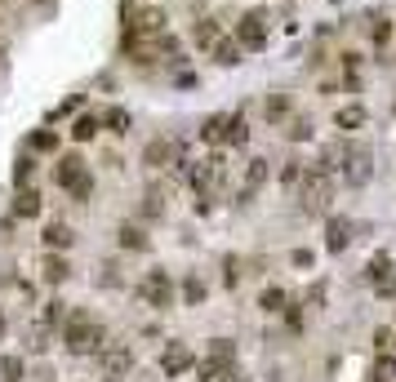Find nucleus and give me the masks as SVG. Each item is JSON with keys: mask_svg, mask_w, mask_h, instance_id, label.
Instances as JSON below:
<instances>
[{"mask_svg": "<svg viewBox=\"0 0 396 382\" xmlns=\"http://www.w3.org/2000/svg\"><path fill=\"white\" fill-rule=\"evenodd\" d=\"M103 342H107V329L98 325L89 311H72L67 320H62V347H67L72 356H94Z\"/></svg>", "mask_w": 396, "mask_h": 382, "instance_id": "obj_1", "label": "nucleus"}, {"mask_svg": "<svg viewBox=\"0 0 396 382\" xmlns=\"http://www.w3.org/2000/svg\"><path fill=\"white\" fill-rule=\"evenodd\" d=\"M236 40H241L245 54H250V49H268V13H263V9H245L241 23H236Z\"/></svg>", "mask_w": 396, "mask_h": 382, "instance_id": "obj_2", "label": "nucleus"}, {"mask_svg": "<svg viewBox=\"0 0 396 382\" xmlns=\"http://www.w3.org/2000/svg\"><path fill=\"white\" fill-rule=\"evenodd\" d=\"M143 298L152 303L156 311H170L174 307V280L165 276V267H152L147 271V280H143Z\"/></svg>", "mask_w": 396, "mask_h": 382, "instance_id": "obj_3", "label": "nucleus"}, {"mask_svg": "<svg viewBox=\"0 0 396 382\" xmlns=\"http://www.w3.org/2000/svg\"><path fill=\"white\" fill-rule=\"evenodd\" d=\"M98 360H103V369H107V378H125L129 369H134V352H129V342H103V347H98V352H94Z\"/></svg>", "mask_w": 396, "mask_h": 382, "instance_id": "obj_4", "label": "nucleus"}, {"mask_svg": "<svg viewBox=\"0 0 396 382\" xmlns=\"http://www.w3.org/2000/svg\"><path fill=\"white\" fill-rule=\"evenodd\" d=\"M303 201H307V209H321V205H329V178H325V169H303Z\"/></svg>", "mask_w": 396, "mask_h": 382, "instance_id": "obj_5", "label": "nucleus"}, {"mask_svg": "<svg viewBox=\"0 0 396 382\" xmlns=\"http://www.w3.org/2000/svg\"><path fill=\"white\" fill-rule=\"evenodd\" d=\"M290 116H294V98L285 89H272L263 98V120L268 125H290Z\"/></svg>", "mask_w": 396, "mask_h": 382, "instance_id": "obj_6", "label": "nucleus"}, {"mask_svg": "<svg viewBox=\"0 0 396 382\" xmlns=\"http://www.w3.org/2000/svg\"><path fill=\"white\" fill-rule=\"evenodd\" d=\"M143 164L147 169H170V164H178V147L170 138H152L143 147Z\"/></svg>", "mask_w": 396, "mask_h": 382, "instance_id": "obj_7", "label": "nucleus"}, {"mask_svg": "<svg viewBox=\"0 0 396 382\" xmlns=\"http://www.w3.org/2000/svg\"><path fill=\"white\" fill-rule=\"evenodd\" d=\"M192 369V352L183 342H165V352H160V373H170V378H178V373H187Z\"/></svg>", "mask_w": 396, "mask_h": 382, "instance_id": "obj_8", "label": "nucleus"}, {"mask_svg": "<svg viewBox=\"0 0 396 382\" xmlns=\"http://www.w3.org/2000/svg\"><path fill=\"white\" fill-rule=\"evenodd\" d=\"M241 58H245V49H241L236 36H219V40H214V49H209V62H214V67H236Z\"/></svg>", "mask_w": 396, "mask_h": 382, "instance_id": "obj_9", "label": "nucleus"}, {"mask_svg": "<svg viewBox=\"0 0 396 382\" xmlns=\"http://www.w3.org/2000/svg\"><path fill=\"white\" fill-rule=\"evenodd\" d=\"M40 245L49 249V254H67V249L76 245V231H72L67 223H49V227L40 231Z\"/></svg>", "mask_w": 396, "mask_h": 382, "instance_id": "obj_10", "label": "nucleus"}, {"mask_svg": "<svg viewBox=\"0 0 396 382\" xmlns=\"http://www.w3.org/2000/svg\"><path fill=\"white\" fill-rule=\"evenodd\" d=\"M365 120H370L365 103H343V107L334 111V129H343V134H356V129H365Z\"/></svg>", "mask_w": 396, "mask_h": 382, "instance_id": "obj_11", "label": "nucleus"}, {"mask_svg": "<svg viewBox=\"0 0 396 382\" xmlns=\"http://www.w3.org/2000/svg\"><path fill=\"white\" fill-rule=\"evenodd\" d=\"M40 280H49V285H67V280H72V262L62 258V254H45V262H40Z\"/></svg>", "mask_w": 396, "mask_h": 382, "instance_id": "obj_12", "label": "nucleus"}, {"mask_svg": "<svg viewBox=\"0 0 396 382\" xmlns=\"http://www.w3.org/2000/svg\"><path fill=\"white\" fill-rule=\"evenodd\" d=\"M116 240H121L125 254H147V245H152V236H147L138 223H125V227L116 231Z\"/></svg>", "mask_w": 396, "mask_h": 382, "instance_id": "obj_13", "label": "nucleus"}, {"mask_svg": "<svg viewBox=\"0 0 396 382\" xmlns=\"http://www.w3.org/2000/svg\"><path fill=\"white\" fill-rule=\"evenodd\" d=\"M196 373H201V382H236V364H223V360L205 356L196 364Z\"/></svg>", "mask_w": 396, "mask_h": 382, "instance_id": "obj_14", "label": "nucleus"}, {"mask_svg": "<svg viewBox=\"0 0 396 382\" xmlns=\"http://www.w3.org/2000/svg\"><path fill=\"white\" fill-rule=\"evenodd\" d=\"M40 205H45V196L36 187H23L13 196V218H40Z\"/></svg>", "mask_w": 396, "mask_h": 382, "instance_id": "obj_15", "label": "nucleus"}, {"mask_svg": "<svg viewBox=\"0 0 396 382\" xmlns=\"http://www.w3.org/2000/svg\"><path fill=\"white\" fill-rule=\"evenodd\" d=\"M348 245H352V223H348V218H329V240H325V249H329V254H343Z\"/></svg>", "mask_w": 396, "mask_h": 382, "instance_id": "obj_16", "label": "nucleus"}, {"mask_svg": "<svg viewBox=\"0 0 396 382\" xmlns=\"http://www.w3.org/2000/svg\"><path fill=\"white\" fill-rule=\"evenodd\" d=\"M58 134H54V129H36V134H31L27 138V152H40V156H58Z\"/></svg>", "mask_w": 396, "mask_h": 382, "instance_id": "obj_17", "label": "nucleus"}, {"mask_svg": "<svg viewBox=\"0 0 396 382\" xmlns=\"http://www.w3.org/2000/svg\"><path fill=\"white\" fill-rule=\"evenodd\" d=\"M201 142H227V116H205L201 120Z\"/></svg>", "mask_w": 396, "mask_h": 382, "instance_id": "obj_18", "label": "nucleus"}, {"mask_svg": "<svg viewBox=\"0 0 396 382\" xmlns=\"http://www.w3.org/2000/svg\"><path fill=\"white\" fill-rule=\"evenodd\" d=\"M80 169H85V160H80V156H58V169H54V182H58L62 191H67V182H72V178H76Z\"/></svg>", "mask_w": 396, "mask_h": 382, "instance_id": "obj_19", "label": "nucleus"}, {"mask_svg": "<svg viewBox=\"0 0 396 382\" xmlns=\"http://www.w3.org/2000/svg\"><path fill=\"white\" fill-rule=\"evenodd\" d=\"M98 125H103V129H111V134H129V125H134V120H129V111L125 107H107V116H103V120H98Z\"/></svg>", "mask_w": 396, "mask_h": 382, "instance_id": "obj_20", "label": "nucleus"}, {"mask_svg": "<svg viewBox=\"0 0 396 382\" xmlns=\"http://www.w3.org/2000/svg\"><path fill=\"white\" fill-rule=\"evenodd\" d=\"M67 196H72V201H80V205H85L89 196H94V174H89V169H80V174L67 182Z\"/></svg>", "mask_w": 396, "mask_h": 382, "instance_id": "obj_21", "label": "nucleus"}, {"mask_svg": "<svg viewBox=\"0 0 396 382\" xmlns=\"http://www.w3.org/2000/svg\"><path fill=\"white\" fill-rule=\"evenodd\" d=\"M219 36H223V31H219V23H214V18H201V23L192 27V40L201 45V49H214V40H219Z\"/></svg>", "mask_w": 396, "mask_h": 382, "instance_id": "obj_22", "label": "nucleus"}, {"mask_svg": "<svg viewBox=\"0 0 396 382\" xmlns=\"http://www.w3.org/2000/svg\"><path fill=\"white\" fill-rule=\"evenodd\" d=\"M250 142V125L245 116H227V147H245Z\"/></svg>", "mask_w": 396, "mask_h": 382, "instance_id": "obj_23", "label": "nucleus"}, {"mask_svg": "<svg viewBox=\"0 0 396 382\" xmlns=\"http://www.w3.org/2000/svg\"><path fill=\"white\" fill-rule=\"evenodd\" d=\"M263 182H268V160L254 156V160H250V169H245V191H258Z\"/></svg>", "mask_w": 396, "mask_h": 382, "instance_id": "obj_24", "label": "nucleus"}, {"mask_svg": "<svg viewBox=\"0 0 396 382\" xmlns=\"http://www.w3.org/2000/svg\"><path fill=\"white\" fill-rule=\"evenodd\" d=\"M285 303H290V293L280 289V285H268V289H263V298H258L263 311H285Z\"/></svg>", "mask_w": 396, "mask_h": 382, "instance_id": "obj_25", "label": "nucleus"}, {"mask_svg": "<svg viewBox=\"0 0 396 382\" xmlns=\"http://www.w3.org/2000/svg\"><path fill=\"white\" fill-rule=\"evenodd\" d=\"M98 129H103V125H98L94 116H80V120H72V138H76V142H94Z\"/></svg>", "mask_w": 396, "mask_h": 382, "instance_id": "obj_26", "label": "nucleus"}, {"mask_svg": "<svg viewBox=\"0 0 396 382\" xmlns=\"http://www.w3.org/2000/svg\"><path fill=\"white\" fill-rule=\"evenodd\" d=\"M392 267H396L392 254H374L370 267H365V280H370V285H378V280H383V271H392Z\"/></svg>", "mask_w": 396, "mask_h": 382, "instance_id": "obj_27", "label": "nucleus"}, {"mask_svg": "<svg viewBox=\"0 0 396 382\" xmlns=\"http://www.w3.org/2000/svg\"><path fill=\"white\" fill-rule=\"evenodd\" d=\"M205 293H209V289H205V280H196V276H187V280H183V303L201 307V303H205Z\"/></svg>", "mask_w": 396, "mask_h": 382, "instance_id": "obj_28", "label": "nucleus"}, {"mask_svg": "<svg viewBox=\"0 0 396 382\" xmlns=\"http://www.w3.org/2000/svg\"><path fill=\"white\" fill-rule=\"evenodd\" d=\"M209 356L223 360V364H236V347H232V338H214V342H209Z\"/></svg>", "mask_w": 396, "mask_h": 382, "instance_id": "obj_29", "label": "nucleus"}, {"mask_svg": "<svg viewBox=\"0 0 396 382\" xmlns=\"http://www.w3.org/2000/svg\"><path fill=\"white\" fill-rule=\"evenodd\" d=\"M0 378H5V382H23V356H0Z\"/></svg>", "mask_w": 396, "mask_h": 382, "instance_id": "obj_30", "label": "nucleus"}, {"mask_svg": "<svg viewBox=\"0 0 396 382\" xmlns=\"http://www.w3.org/2000/svg\"><path fill=\"white\" fill-rule=\"evenodd\" d=\"M299 182H303V160H290L285 169H280V187L290 191V187H299Z\"/></svg>", "mask_w": 396, "mask_h": 382, "instance_id": "obj_31", "label": "nucleus"}, {"mask_svg": "<svg viewBox=\"0 0 396 382\" xmlns=\"http://www.w3.org/2000/svg\"><path fill=\"white\" fill-rule=\"evenodd\" d=\"M67 315H72V311H67V303H62V298H49V303H45V320H49V325H62Z\"/></svg>", "mask_w": 396, "mask_h": 382, "instance_id": "obj_32", "label": "nucleus"}, {"mask_svg": "<svg viewBox=\"0 0 396 382\" xmlns=\"http://www.w3.org/2000/svg\"><path fill=\"white\" fill-rule=\"evenodd\" d=\"M396 36V23H387V18H374V27H370V40L374 45H387Z\"/></svg>", "mask_w": 396, "mask_h": 382, "instance_id": "obj_33", "label": "nucleus"}, {"mask_svg": "<svg viewBox=\"0 0 396 382\" xmlns=\"http://www.w3.org/2000/svg\"><path fill=\"white\" fill-rule=\"evenodd\" d=\"M236 280H241V258H236V254H227V258H223V285L232 289Z\"/></svg>", "mask_w": 396, "mask_h": 382, "instance_id": "obj_34", "label": "nucleus"}, {"mask_svg": "<svg viewBox=\"0 0 396 382\" xmlns=\"http://www.w3.org/2000/svg\"><path fill=\"white\" fill-rule=\"evenodd\" d=\"M143 218H152V223L165 218V201H160L156 191H152V196H143Z\"/></svg>", "mask_w": 396, "mask_h": 382, "instance_id": "obj_35", "label": "nucleus"}, {"mask_svg": "<svg viewBox=\"0 0 396 382\" xmlns=\"http://www.w3.org/2000/svg\"><path fill=\"white\" fill-rule=\"evenodd\" d=\"M378 298H396V267L392 271H383V280H378V285H370Z\"/></svg>", "mask_w": 396, "mask_h": 382, "instance_id": "obj_36", "label": "nucleus"}, {"mask_svg": "<svg viewBox=\"0 0 396 382\" xmlns=\"http://www.w3.org/2000/svg\"><path fill=\"white\" fill-rule=\"evenodd\" d=\"M374 382H396V369H392V356L383 352V360L374 364Z\"/></svg>", "mask_w": 396, "mask_h": 382, "instance_id": "obj_37", "label": "nucleus"}, {"mask_svg": "<svg viewBox=\"0 0 396 382\" xmlns=\"http://www.w3.org/2000/svg\"><path fill=\"white\" fill-rule=\"evenodd\" d=\"M285 134H290L294 142H307V138H312V120H294V125H285Z\"/></svg>", "mask_w": 396, "mask_h": 382, "instance_id": "obj_38", "label": "nucleus"}, {"mask_svg": "<svg viewBox=\"0 0 396 382\" xmlns=\"http://www.w3.org/2000/svg\"><path fill=\"white\" fill-rule=\"evenodd\" d=\"M31 169H36V160H31V156H18V169H13L18 187H27V182H31Z\"/></svg>", "mask_w": 396, "mask_h": 382, "instance_id": "obj_39", "label": "nucleus"}, {"mask_svg": "<svg viewBox=\"0 0 396 382\" xmlns=\"http://www.w3.org/2000/svg\"><path fill=\"white\" fill-rule=\"evenodd\" d=\"M312 262H317L312 249H294V267H312Z\"/></svg>", "mask_w": 396, "mask_h": 382, "instance_id": "obj_40", "label": "nucleus"}, {"mask_svg": "<svg viewBox=\"0 0 396 382\" xmlns=\"http://www.w3.org/2000/svg\"><path fill=\"white\" fill-rule=\"evenodd\" d=\"M374 347H378V352H387V347H392V329H378V334H374Z\"/></svg>", "mask_w": 396, "mask_h": 382, "instance_id": "obj_41", "label": "nucleus"}, {"mask_svg": "<svg viewBox=\"0 0 396 382\" xmlns=\"http://www.w3.org/2000/svg\"><path fill=\"white\" fill-rule=\"evenodd\" d=\"M0 334H5V307H0Z\"/></svg>", "mask_w": 396, "mask_h": 382, "instance_id": "obj_42", "label": "nucleus"}, {"mask_svg": "<svg viewBox=\"0 0 396 382\" xmlns=\"http://www.w3.org/2000/svg\"><path fill=\"white\" fill-rule=\"evenodd\" d=\"M103 382H121V378H103Z\"/></svg>", "mask_w": 396, "mask_h": 382, "instance_id": "obj_43", "label": "nucleus"}, {"mask_svg": "<svg viewBox=\"0 0 396 382\" xmlns=\"http://www.w3.org/2000/svg\"><path fill=\"white\" fill-rule=\"evenodd\" d=\"M392 369H396V360H392Z\"/></svg>", "mask_w": 396, "mask_h": 382, "instance_id": "obj_44", "label": "nucleus"}]
</instances>
